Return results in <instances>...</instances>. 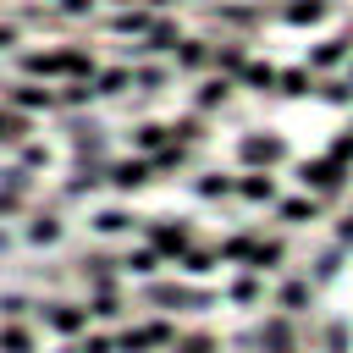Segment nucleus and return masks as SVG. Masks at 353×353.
I'll use <instances>...</instances> for the list:
<instances>
[{
	"mask_svg": "<svg viewBox=\"0 0 353 353\" xmlns=\"http://www.w3.org/2000/svg\"><path fill=\"white\" fill-rule=\"evenodd\" d=\"M17 66H22V77H33V83H88L99 66H94V55L88 50H66V44H50V50H22L17 55Z\"/></svg>",
	"mask_w": 353,
	"mask_h": 353,
	"instance_id": "1",
	"label": "nucleus"
},
{
	"mask_svg": "<svg viewBox=\"0 0 353 353\" xmlns=\"http://www.w3.org/2000/svg\"><path fill=\"white\" fill-rule=\"evenodd\" d=\"M237 165L243 171H281L287 165V138H276V132H243L237 138Z\"/></svg>",
	"mask_w": 353,
	"mask_h": 353,
	"instance_id": "2",
	"label": "nucleus"
},
{
	"mask_svg": "<svg viewBox=\"0 0 353 353\" xmlns=\"http://www.w3.org/2000/svg\"><path fill=\"white\" fill-rule=\"evenodd\" d=\"M99 176H105V188H110V193H143L149 182H160V176H154V165H149V154L105 160V165H99Z\"/></svg>",
	"mask_w": 353,
	"mask_h": 353,
	"instance_id": "3",
	"label": "nucleus"
},
{
	"mask_svg": "<svg viewBox=\"0 0 353 353\" xmlns=\"http://www.w3.org/2000/svg\"><path fill=\"white\" fill-rule=\"evenodd\" d=\"M298 182H303V193H314V199H342V193H347V171H342L331 154L298 160Z\"/></svg>",
	"mask_w": 353,
	"mask_h": 353,
	"instance_id": "4",
	"label": "nucleus"
},
{
	"mask_svg": "<svg viewBox=\"0 0 353 353\" xmlns=\"http://www.w3.org/2000/svg\"><path fill=\"white\" fill-rule=\"evenodd\" d=\"M143 243H149L160 259H182V254L193 248V221H182V215H160V221L143 232Z\"/></svg>",
	"mask_w": 353,
	"mask_h": 353,
	"instance_id": "5",
	"label": "nucleus"
},
{
	"mask_svg": "<svg viewBox=\"0 0 353 353\" xmlns=\"http://www.w3.org/2000/svg\"><path fill=\"white\" fill-rule=\"evenodd\" d=\"M176 325L171 320H143V325H127V331H116V347L121 353H154V347H176Z\"/></svg>",
	"mask_w": 353,
	"mask_h": 353,
	"instance_id": "6",
	"label": "nucleus"
},
{
	"mask_svg": "<svg viewBox=\"0 0 353 353\" xmlns=\"http://www.w3.org/2000/svg\"><path fill=\"white\" fill-rule=\"evenodd\" d=\"M232 99H237V83L221 77V72H204L199 88H193V99H188V110H193V116H221Z\"/></svg>",
	"mask_w": 353,
	"mask_h": 353,
	"instance_id": "7",
	"label": "nucleus"
},
{
	"mask_svg": "<svg viewBox=\"0 0 353 353\" xmlns=\"http://www.w3.org/2000/svg\"><path fill=\"white\" fill-rule=\"evenodd\" d=\"M39 314H44V325L61 336V342H77L83 331H88V309L83 303H66V298H50V303H39Z\"/></svg>",
	"mask_w": 353,
	"mask_h": 353,
	"instance_id": "8",
	"label": "nucleus"
},
{
	"mask_svg": "<svg viewBox=\"0 0 353 353\" xmlns=\"http://www.w3.org/2000/svg\"><path fill=\"white\" fill-rule=\"evenodd\" d=\"M143 298H149V303H160V309H210V292L182 287V281H165V276H154V281L143 287Z\"/></svg>",
	"mask_w": 353,
	"mask_h": 353,
	"instance_id": "9",
	"label": "nucleus"
},
{
	"mask_svg": "<svg viewBox=\"0 0 353 353\" xmlns=\"http://www.w3.org/2000/svg\"><path fill=\"white\" fill-rule=\"evenodd\" d=\"M353 61V33H320L309 44V72H342Z\"/></svg>",
	"mask_w": 353,
	"mask_h": 353,
	"instance_id": "10",
	"label": "nucleus"
},
{
	"mask_svg": "<svg viewBox=\"0 0 353 353\" xmlns=\"http://www.w3.org/2000/svg\"><path fill=\"white\" fill-rule=\"evenodd\" d=\"M0 105H11V110H22V116H33V110H61L55 83H17V88L0 94Z\"/></svg>",
	"mask_w": 353,
	"mask_h": 353,
	"instance_id": "11",
	"label": "nucleus"
},
{
	"mask_svg": "<svg viewBox=\"0 0 353 353\" xmlns=\"http://www.w3.org/2000/svg\"><path fill=\"white\" fill-rule=\"evenodd\" d=\"M270 303H276V314H309L314 281H309V276H281V281L270 287Z\"/></svg>",
	"mask_w": 353,
	"mask_h": 353,
	"instance_id": "12",
	"label": "nucleus"
},
{
	"mask_svg": "<svg viewBox=\"0 0 353 353\" xmlns=\"http://www.w3.org/2000/svg\"><path fill=\"white\" fill-rule=\"evenodd\" d=\"M22 226V243L28 248H55L61 237H66V221L55 215V210H39V215H28V221H17Z\"/></svg>",
	"mask_w": 353,
	"mask_h": 353,
	"instance_id": "13",
	"label": "nucleus"
},
{
	"mask_svg": "<svg viewBox=\"0 0 353 353\" xmlns=\"http://www.w3.org/2000/svg\"><path fill=\"white\" fill-rule=\"evenodd\" d=\"M176 44H182V22H171V17H154V22H149V33L138 39V55H149V61H154V55H171Z\"/></svg>",
	"mask_w": 353,
	"mask_h": 353,
	"instance_id": "14",
	"label": "nucleus"
},
{
	"mask_svg": "<svg viewBox=\"0 0 353 353\" xmlns=\"http://www.w3.org/2000/svg\"><path fill=\"white\" fill-rule=\"evenodd\" d=\"M270 210H276L281 226H309V221H320V199H314V193H281Z\"/></svg>",
	"mask_w": 353,
	"mask_h": 353,
	"instance_id": "15",
	"label": "nucleus"
},
{
	"mask_svg": "<svg viewBox=\"0 0 353 353\" xmlns=\"http://www.w3.org/2000/svg\"><path fill=\"white\" fill-rule=\"evenodd\" d=\"M331 11H336V0H281L287 28H320V22H331Z\"/></svg>",
	"mask_w": 353,
	"mask_h": 353,
	"instance_id": "16",
	"label": "nucleus"
},
{
	"mask_svg": "<svg viewBox=\"0 0 353 353\" xmlns=\"http://www.w3.org/2000/svg\"><path fill=\"white\" fill-rule=\"evenodd\" d=\"M149 22H154V11H149V6H121V11H110V17H105V28H110L116 39H132V44L149 33Z\"/></svg>",
	"mask_w": 353,
	"mask_h": 353,
	"instance_id": "17",
	"label": "nucleus"
},
{
	"mask_svg": "<svg viewBox=\"0 0 353 353\" xmlns=\"http://www.w3.org/2000/svg\"><path fill=\"white\" fill-rule=\"evenodd\" d=\"M232 83L237 88H254V94H270V83H276V61H265V55H243V66L232 72Z\"/></svg>",
	"mask_w": 353,
	"mask_h": 353,
	"instance_id": "18",
	"label": "nucleus"
},
{
	"mask_svg": "<svg viewBox=\"0 0 353 353\" xmlns=\"http://www.w3.org/2000/svg\"><path fill=\"white\" fill-rule=\"evenodd\" d=\"M193 199L199 204H232L237 199V176L232 171H204V176H193Z\"/></svg>",
	"mask_w": 353,
	"mask_h": 353,
	"instance_id": "19",
	"label": "nucleus"
},
{
	"mask_svg": "<svg viewBox=\"0 0 353 353\" xmlns=\"http://www.w3.org/2000/svg\"><path fill=\"white\" fill-rule=\"evenodd\" d=\"M237 199H243V204H276V199H281L276 171H243V176H237Z\"/></svg>",
	"mask_w": 353,
	"mask_h": 353,
	"instance_id": "20",
	"label": "nucleus"
},
{
	"mask_svg": "<svg viewBox=\"0 0 353 353\" xmlns=\"http://www.w3.org/2000/svg\"><path fill=\"white\" fill-rule=\"evenodd\" d=\"M210 17H215V22H226V28H237V33H259V28H265V11H259V6L215 0V6H210Z\"/></svg>",
	"mask_w": 353,
	"mask_h": 353,
	"instance_id": "21",
	"label": "nucleus"
},
{
	"mask_svg": "<svg viewBox=\"0 0 353 353\" xmlns=\"http://www.w3.org/2000/svg\"><path fill=\"white\" fill-rule=\"evenodd\" d=\"M210 50H215V39H188V33H182V44L171 50V61H176V72L204 77V72H210Z\"/></svg>",
	"mask_w": 353,
	"mask_h": 353,
	"instance_id": "22",
	"label": "nucleus"
},
{
	"mask_svg": "<svg viewBox=\"0 0 353 353\" xmlns=\"http://www.w3.org/2000/svg\"><path fill=\"white\" fill-rule=\"evenodd\" d=\"M17 165H22L28 176L50 171V165H55V143H50V138H39V132H28V138L17 143Z\"/></svg>",
	"mask_w": 353,
	"mask_h": 353,
	"instance_id": "23",
	"label": "nucleus"
},
{
	"mask_svg": "<svg viewBox=\"0 0 353 353\" xmlns=\"http://www.w3.org/2000/svg\"><path fill=\"white\" fill-rule=\"evenodd\" d=\"M94 237H127L132 226H138V215L127 210V204H105V210H94Z\"/></svg>",
	"mask_w": 353,
	"mask_h": 353,
	"instance_id": "24",
	"label": "nucleus"
},
{
	"mask_svg": "<svg viewBox=\"0 0 353 353\" xmlns=\"http://www.w3.org/2000/svg\"><path fill=\"white\" fill-rule=\"evenodd\" d=\"M226 298H232L237 309H254V303H265V298H270V287H265V276H259V270H237V276H232V287H226Z\"/></svg>",
	"mask_w": 353,
	"mask_h": 353,
	"instance_id": "25",
	"label": "nucleus"
},
{
	"mask_svg": "<svg viewBox=\"0 0 353 353\" xmlns=\"http://www.w3.org/2000/svg\"><path fill=\"white\" fill-rule=\"evenodd\" d=\"M88 88H94L99 99H121V94H132V66H99V72L88 77Z\"/></svg>",
	"mask_w": 353,
	"mask_h": 353,
	"instance_id": "26",
	"label": "nucleus"
},
{
	"mask_svg": "<svg viewBox=\"0 0 353 353\" xmlns=\"http://www.w3.org/2000/svg\"><path fill=\"white\" fill-rule=\"evenodd\" d=\"M270 94H276V99H303V94H314V77H309V66H276V83H270Z\"/></svg>",
	"mask_w": 353,
	"mask_h": 353,
	"instance_id": "27",
	"label": "nucleus"
},
{
	"mask_svg": "<svg viewBox=\"0 0 353 353\" xmlns=\"http://www.w3.org/2000/svg\"><path fill=\"white\" fill-rule=\"evenodd\" d=\"M83 309H88V320H121V309H127V298H121V287H94Z\"/></svg>",
	"mask_w": 353,
	"mask_h": 353,
	"instance_id": "28",
	"label": "nucleus"
},
{
	"mask_svg": "<svg viewBox=\"0 0 353 353\" xmlns=\"http://www.w3.org/2000/svg\"><path fill=\"white\" fill-rule=\"evenodd\" d=\"M314 99H325V105H336V110H353V83L336 77V72H325V77L314 83Z\"/></svg>",
	"mask_w": 353,
	"mask_h": 353,
	"instance_id": "29",
	"label": "nucleus"
},
{
	"mask_svg": "<svg viewBox=\"0 0 353 353\" xmlns=\"http://www.w3.org/2000/svg\"><path fill=\"white\" fill-rule=\"evenodd\" d=\"M160 143H171V127L165 121H138L132 127V154H154Z\"/></svg>",
	"mask_w": 353,
	"mask_h": 353,
	"instance_id": "30",
	"label": "nucleus"
},
{
	"mask_svg": "<svg viewBox=\"0 0 353 353\" xmlns=\"http://www.w3.org/2000/svg\"><path fill=\"white\" fill-rule=\"evenodd\" d=\"M160 265H165V259H160L149 243H143V248H132V254L121 259V270H127V276H143V281H154V276H160Z\"/></svg>",
	"mask_w": 353,
	"mask_h": 353,
	"instance_id": "31",
	"label": "nucleus"
},
{
	"mask_svg": "<svg viewBox=\"0 0 353 353\" xmlns=\"http://www.w3.org/2000/svg\"><path fill=\"white\" fill-rule=\"evenodd\" d=\"M0 353H39V336H33L28 325L6 320V325H0Z\"/></svg>",
	"mask_w": 353,
	"mask_h": 353,
	"instance_id": "32",
	"label": "nucleus"
},
{
	"mask_svg": "<svg viewBox=\"0 0 353 353\" xmlns=\"http://www.w3.org/2000/svg\"><path fill=\"white\" fill-rule=\"evenodd\" d=\"M215 265H221L215 248H199V243H193V248L182 254V276H193V281H199V276H215Z\"/></svg>",
	"mask_w": 353,
	"mask_h": 353,
	"instance_id": "33",
	"label": "nucleus"
},
{
	"mask_svg": "<svg viewBox=\"0 0 353 353\" xmlns=\"http://www.w3.org/2000/svg\"><path fill=\"white\" fill-rule=\"evenodd\" d=\"M33 132V121L22 116V110H11V105H0V143H22Z\"/></svg>",
	"mask_w": 353,
	"mask_h": 353,
	"instance_id": "34",
	"label": "nucleus"
},
{
	"mask_svg": "<svg viewBox=\"0 0 353 353\" xmlns=\"http://www.w3.org/2000/svg\"><path fill=\"white\" fill-rule=\"evenodd\" d=\"M165 127H171V138H176V143H188V149L204 138V116H193V110H182V116H176V121H165Z\"/></svg>",
	"mask_w": 353,
	"mask_h": 353,
	"instance_id": "35",
	"label": "nucleus"
},
{
	"mask_svg": "<svg viewBox=\"0 0 353 353\" xmlns=\"http://www.w3.org/2000/svg\"><path fill=\"white\" fill-rule=\"evenodd\" d=\"M61 353H121V347H116L110 331H83V336H77L72 347H61Z\"/></svg>",
	"mask_w": 353,
	"mask_h": 353,
	"instance_id": "36",
	"label": "nucleus"
},
{
	"mask_svg": "<svg viewBox=\"0 0 353 353\" xmlns=\"http://www.w3.org/2000/svg\"><path fill=\"white\" fill-rule=\"evenodd\" d=\"M165 83H171L165 66H138V72H132V88H138V94H165Z\"/></svg>",
	"mask_w": 353,
	"mask_h": 353,
	"instance_id": "37",
	"label": "nucleus"
},
{
	"mask_svg": "<svg viewBox=\"0 0 353 353\" xmlns=\"http://www.w3.org/2000/svg\"><path fill=\"white\" fill-rule=\"evenodd\" d=\"M342 254H347V248H320V254H314V270H309V281H325V276H336Z\"/></svg>",
	"mask_w": 353,
	"mask_h": 353,
	"instance_id": "38",
	"label": "nucleus"
},
{
	"mask_svg": "<svg viewBox=\"0 0 353 353\" xmlns=\"http://www.w3.org/2000/svg\"><path fill=\"white\" fill-rule=\"evenodd\" d=\"M94 6H99V0H50V17L77 22V17H94Z\"/></svg>",
	"mask_w": 353,
	"mask_h": 353,
	"instance_id": "39",
	"label": "nucleus"
},
{
	"mask_svg": "<svg viewBox=\"0 0 353 353\" xmlns=\"http://www.w3.org/2000/svg\"><path fill=\"white\" fill-rule=\"evenodd\" d=\"M325 154H331V160H336V165H342V171H353V127H347V132H336V138H331V149H325Z\"/></svg>",
	"mask_w": 353,
	"mask_h": 353,
	"instance_id": "40",
	"label": "nucleus"
},
{
	"mask_svg": "<svg viewBox=\"0 0 353 353\" xmlns=\"http://www.w3.org/2000/svg\"><path fill=\"white\" fill-rule=\"evenodd\" d=\"M28 309H33V303H28V298H17V292H6V298H0V314H6V320H22Z\"/></svg>",
	"mask_w": 353,
	"mask_h": 353,
	"instance_id": "41",
	"label": "nucleus"
},
{
	"mask_svg": "<svg viewBox=\"0 0 353 353\" xmlns=\"http://www.w3.org/2000/svg\"><path fill=\"white\" fill-rule=\"evenodd\" d=\"M22 44V22H0V55Z\"/></svg>",
	"mask_w": 353,
	"mask_h": 353,
	"instance_id": "42",
	"label": "nucleus"
},
{
	"mask_svg": "<svg viewBox=\"0 0 353 353\" xmlns=\"http://www.w3.org/2000/svg\"><path fill=\"white\" fill-rule=\"evenodd\" d=\"M331 232H336V248H353V210H347V215H342Z\"/></svg>",
	"mask_w": 353,
	"mask_h": 353,
	"instance_id": "43",
	"label": "nucleus"
},
{
	"mask_svg": "<svg viewBox=\"0 0 353 353\" xmlns=\"http://www.w3.org/2000/svg\"><path fill=\"white\" fill-rule=\"evenodd\" d=\"M105 6H116V11H121V6H138V0H105Z\"/></svg>",
	"mask_w": 353,
	"mask_h": 353,
	"instance_id": "44",
	"label": "nucleus"
},
{
	"mask_svg": "<svg viewBox=\"0 0 353 353\" xmlns=\"http://www.w3.org/2000/svg\"><path fill=\"white\" fill-rule=\"evenodd\" d=\"M342 77H347V83H353V61H347V72H342Z\"/></svg>",
	"mask_w": 353,
	"mask_h": 353,
	"instance_id": "45",
	"label": "nucleus"
}]
</instances>
